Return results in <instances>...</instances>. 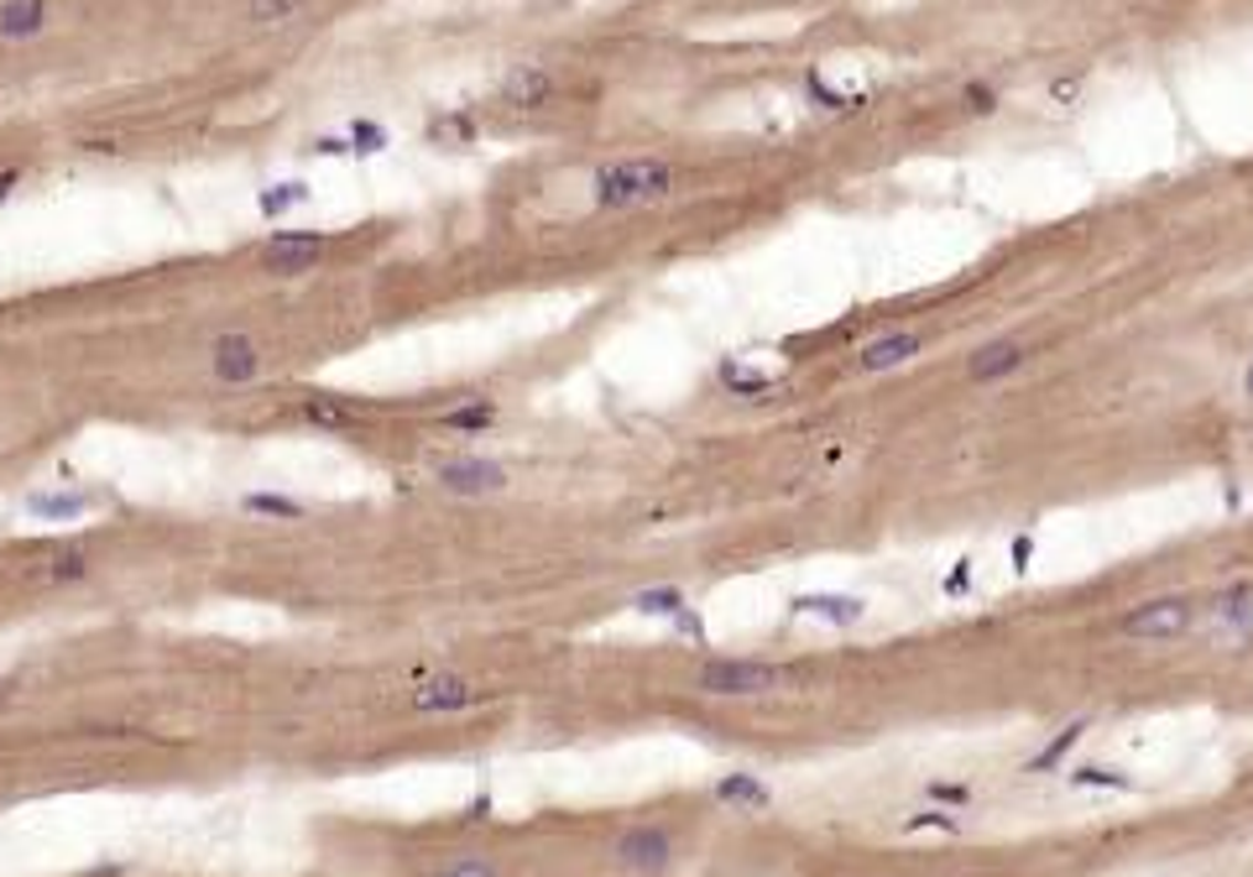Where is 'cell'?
Listing matches in <instances>:
<instances>
[{"label":"cell","mask_w":1253,"mask_h":877,"mask_svg":"<svg viewBox=\"0 0 1253 877\" xmlns=\"http://www.w3.org/2000/svg\"><path fill=\"white\" fill-rule=\"evenodd\" d=\"M716 799H721V804H732V810H768V804H774L768 783L753 778V773H726L716 783Z\"/></svg>","instance_id":"9a60e30c"},{"label":"cell","mask_w":1253,"mask_h":877,"mask_svg":"<svg viewBox=\"0 0 1253 877\" xmlns=\"http://www.w3.org/2000/svg\"><path fill=\"white\" fill-rule=\"evenodd\" d=\"M267 371V345L246 329H225L209 339V377L225 387H251Z\"/></svg>","instance_id":"5b68a950"},{"label":"cell","mask_w":1253,"mask_h":877,"mask_svg":"<svg viewBox=\"0 0 1253 877\" xmlns=\"http://www.w3.org/2000/svg\"><path fill=\"white\" fill-rule=\"evenodd\" d=\"M240 507H246V512H257V518H293V522L303 518V501L272 497V491H251V497L240 501Z\"/></svg>","instance_id":"ffe728a7"},{"label":"cell","mask_w":1253,"mask_h":877,"mask_svg":"<svg viewBox=\"0 0 1253 877\" xmlns=\"http://www.w3.org/2000/svg\"><path fill=\"white\" fill-rule=\"evenodd\" d=\"M1087 726H1092V721H1087V716L1066 721V726H1060V732H1055V737L1045 741V747H1039L1035 758L1024 762V773H1055V768H1060V762L1071 758V747H1076V741L1087 737Z\"/></svg>","instance_id":"5bb4252c"},{"label":"cell","mask_w":1253,"mask_h":877,"mask_svg":"<svg viewBox=\"0 0 1253 877\" xmlns=\"http://www.w3.org/2000/svg\"><path fill=\"white\" fill-rule=\"evenodd\" d=\"M356 408L350 402H339V398H309L303 402V423H314V429H330V434H345V429H356Z\"/></svg>","instance_id":"ac0fdd59"},{"label":"cell","mask_w":1253,"mask_h":877,"mask_svg":"<svg viewBox=\"0 0 1253 877\" xmlns=\"http://www.w3.org/2000/svg\"><path fill=\"white\" fill-rule=\"evenodd\" d=\"M1243 392L1253 398V360H1249V371H1243Z\"/></svg>","instance_id":"d6a6232c"},{"label":"cell","mask_w":1253,"mask_h":877,"mask_svg":"<svg viewBox=\"0 0 1253 877\" xmlns=\"http://www.w3.org/2000/svg\"><path fill=\"white\" fill-rule=\"evenodd\" d=\"M1071 783H1076V789H1117V794H1123L1134 778L1117 773V768H1102V762H1081V768L1071 773Z\"/></svg>","instance_id":"d6986e66"},{"label":"cell","mask_w":1253,"mask_h":877,"mask_svg":"<svg viewBox=\"0 0 1253 877\" xmlns=\"http://www.w3.org/2000/svg\"><path fill=\"white\" fill-rule=\"evenodd\" d=\"M53 580H84L89 575V554L84 549H68V554H53V570H47Z\"/></svg>","instance_id":"d4e9b609"},{"label":"cell","mask_w":1253,"mask_h":877,"mask_svg":"<svg viewBox=\"0 0 1253 877\" xmlns=\"http://www.w3.org/2000/svg\"><path fill=\"white\" fill-rule=\"evenodd\" d=\"M497 423V402H465V408H444L439 413V429L444 434H486Z\"/></svg>","instance_id":"2e32d148"},{"label":"cell","mask_w":1253,"mask_h":877,"mask_svg":"<svg viewBox=\"0 0 1253 877\" xmlns=\"http://www.w3.org/2000/svg\"><path fill=\"white\" fill-rule=\"evenodd\" d=\"M1050 95H1055V100H1060V105H1071L1076 95H1081V79H1060V84H1055V89H1050Z\"/></svg>","instance_id":"4dcf8cb0"},{"label":"cell","mask_w":1253,"mask_h":877,"mask_svg":"<svg viewBox=\"0 0 1253 877\" xmlns=\"http://www.w3.org/2000/svg\"><path fill=\"white\" fill-rule=\"evenodd\" d=\"M1249 591H1233V596H1222L1217 600V617H1228V621H1253V606H1249Z\"/></svg>","instance_id":"83f0119b"},{"label":"cell","mask_w":1253,"mask_h":877,"mask_svg":"<svg viewBox=\"0 0 1253 877\" xmlns=\"http://www.w3.org/2000/svg\"><path fill=\"white\" fill-rule=\"evenodd\" d=\"M612 857H617V867H627V873H663V867L674 862V836H669L663 825H633V831H622L617 836Z\"/></svg>","instance_id":"52a82bcc"},{"label":"cell","mask_w":1253,"mask_h":877,"mask_svg":"<svg viewBox=\"0 0 1253 877\" xmlns=\"http://www.w3.org/2000/svg\"><path fill=\"white\" fill-rule=\"evenodd\" d=\"M53 26L47 0H0V42H32Z\"/></svg>","instance_id":"7c38bea8"},{"label":"cell","mask_w":1253,"mask_h":877,"mask_svg":"<svg viewBox=\"0 0 1253 877\" xmlns=\"http://www.w3.org/2000/svg\"><path fill=\"white\" fill-rule=\"evenodd\" d=\"M434 480H439V491H450V497H497V491H507V486H512L507 465H497V459H480V455H450V459H439V465H434Z\"/></svg>","instance_id":"8992f818"},{"label":"cell","mask_w":1253,"mask_h":877,"mask_svg":"<svg viewBox=\"0 0 1253 877\" xmlns=\"http://www.w3.org/2000/svg\"><path fill=\"white\" fill-rule=\"evenodd\" d=\"M1191 621H1196L1191 596H1154L1117 621V632H1123V638H1138V642H1170V638H1180Z\"/></svg>","instance_id":"277c9868"},{"label":"cell","mask_w":1253,"mask_h":877,"mask_svg":"<svg viewBox=\"0 0 1253 877\" xmlns=\"http://www.w3.org/2000/svg\"><path fill=\"white\" fill-rule=\"evenodd\" d=\"M909 831H946V836H955V831H961V820L946 815V810H925V815L909 820Z\"/></svg>","instance_id":"4316f807"},{"label":"cell","mask_w":1253,"mask_h":877,"mask_svg":"<svg viewBox=\"0 0 1253 877\" xmlns=\"http://www.w3.org/2000/svg\"><path fill=\"white\" fill-rule=\"evenodd\" d=\"M554 95H559V79L543 63H518L501 79V105H512V110H543V105H554Z\"/></svg>","instance_id":"9c48e42d"},{"label":"cell","mask_w":1253,"mask_h":877,"mask_svg":"<svg viewBox=\"0 0 1253 877\" xmlns=\"http://www.w3.org/2000/svg\"><path fill=\"white\" fill-rule=\"evenodd\" d=\"M930 799L946 804V810H966V804H972V789H966V783H930Z\"/></svg>","instance_id":"484cf974"},{"label":"cell","mask_w":1253,"mask_h":877,"mask_svg":"<svg viewBox=\"0 0 1253 877\" xmlns=\"http://www.w3.org/2000/svg\"><path fill=\"white\" fill-rule=\"evenodd\" d=\"M633 606L642 611V617H679V611H684V596H679V591H642Z\"/></svg>","instance_id":"7402d4cb"},{"label":"cell","mask_w":1253,"mask_h":877,"mask_svg":"<svg viewBox=\"0 0 1253 877\" xmlns=\"http://www.w3.org/2000/svg\"><path fill=\"white\" fill-rule=\"evenodd\" d=\"M789 611H795V617H820V621H831V627H856V621L867 617V600L815 591V596H795L789 600Z\"/></svg>","instance_id":"4fadbf2b"},{"label":"cell","mask_w":1253,"mask_h":877,"mask_svg":"<svg viewBox=\"0 0 1253 877\" xmlns=\"http://www.w3.org/2000/svg\"><path fill=\"white\" fill-rule=\"evenodd\" d=\"M925 350V335L919 329H894V335H877L856 350V371H898Z\"/></svg>","instance_id":"30bf717a"},{"label":"cell","mask_w":1253,"mask_h":877,"mask_svg":"<svg viewBox=\"0 0 1253 877\" xmlns=\"http://www.w3.org/2000/svg\"><path fill=\"white\" fill-rule=\"evenodd\" d=\"M961 100H966L972 116H993V110H997V89H993V84H982V79H972V84H961Z\"/></svg>","instance_id":"603a6c76"},{"label":"cell","mask_w":1253,"mask_h":877,"mask_svg":"<svg viewBox=\"0 0 1253 877\" xmlns=\"http://www.w3.org/2000/svg\"><path fill=\"white\" fill-rule=\"evenodd\" d=\"M972 591V559H961L951 575H946V596H966Z\"/></svg>","instance_id":"f1b7e54d"},{"label":"cell","mask_w":1253,"mask_h":877,"mask_svg":"<svg viewBox=\"0 0 1253 877\" xmlns=\"http://www.w3.org/2000/svg\"><path fill=\"white\" fill-rule=\"evenodd\" d=\"M434 877H501V873L486 857H455V862H444Z\"/></svg>","instance_id":"cb8c5ba5"},{"label":"cell","mask_w":1253,"mask_h":877,"mask_svg":"<svg viewBox=\"0 0 1253 877\" xmlns=\"http://www.w3.org/2000/svg\"><path fill=\"white\" fill-rule=\"evenodd\" d=\"M330 257V236L324 230H282V236H267L257 246V267L267 278H309L318 272Z\"/></svg>","instance_id":"3957f363"},{"label":"cell","mask_w":1253,"mask_h":877,"mask_svg":"<svg viewBox=\"0 0 1253 877\" xmlns=\"http://www.w3.org/2000/svg\"><path fill=\"white\" fill-rule=\"evenodd\" d=\"M799 669H784V663H763V658H711L700 663L695 690L711 700H757V695H778V690H795Z\"/></svg>","instance_id":"7a4b0ae2"},{"label":"cell","mask_w":1253,"mask_h":877,"mask_svg":"<svg viewBox=\"0 0 1253 877\" xmlns=\"http://www.w3.org/2000/svg\"><path fill=\"white\" fill-rule=\"evenodd\" d=\"M1024 360H1029V350H1024L1018 339H987V345H976L972 360H966V381H976V387H993V381L1014 377Z\"/></svg>","instance_id":"8fae6325"},{"label":"cell","mask_w":1253,"mask_h":877,"mask_svg":"<svg viewBox=\"0 0 1253 877\" xmlns=\"http://www.w3.org/2000/svg\"><path fill=\"white\" fill-rule=\"evenodd\" d=\"M309 6H314V0H246V21H251L257 32H272V26L299 21Z\"/></svg>","instance_id":"e0dca14e"},{"label":"cell","mask_w":1253,"mask_h":877,"mask_svg":"<svg viewBox=\"0 0 1253 877\" xmlns=\"http://www.w3.org/2000/svg\"><path fill=\"white\" fill-rule=\"evenodd\" d=\"M674 188H679L674 162L622 158V162L596 167V178H591V204H596V209H642V204L674 199Z\"/></svg>","instance_id":"6da1fadb"},{"label":"cell","mask_w":1253,"mask_h":877,"mask_svg":"<svg viewBox=\"0 0 1253 877\" xmlns=\"http://www.w3.org/2000/svg\"><path fill=\"white\" fill-rule=\"evenodd\" d=\"M480 700V684L476 679H460V674H439V679H423L408 705L423 711V716H450V711H471Z\"/></svg>","instance_id":"ba28073f"},{"label":"cell","mask_w":1253,"mask_h":877,"mask_svg":"<svg viewBox=\"0 0 1253 877\" xmlns=\"http://www.w3.org/2000/svg\"><path fill=\"white\" fill-rule=\"evenodd\" d=\"M1029 559H1035V539H1029V533H1018V539H1014V570H1018V575L1029 570Z\"/></svg>","instance_id":"f546056e"},{"label":"cell","mask_w":1253,"mask_h":877,"mask_svg":"<svg viewBox=\"0 0 1253 877\" xmlns=\"http://www.w3.org/2000/svg\"><path fill=\"white\" fill-rule=\"evenodd\" d=\"M17 183H21V173H17V167H6V173H0V199H6V194H11Z\"/></svg>","instance_id":"1f68e13d"},{"label":"cell","mask_w":1253,"mask_h":877,"mask_svg":"<svg viewBox=\"0 0 1253 877\" xmlns=\"http://www.w3.org/2000/svg\"><path fill=\"white\" fill-rule=\"evenodd\" d=\"M37 518H79L84 507H89V497H79V491H58V497H32L26 501Z\"/></svg>","instance_id":"44dd1931"}]
</instances>
